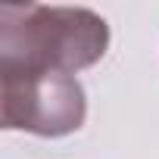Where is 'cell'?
I'll list each match as a JSON object with an SVG mask.
<instances>
[{
    "mask_svg": "<svg viewBox=\"0 0 159 159\" xmlns=\"http://www.w3.org/2000/svg\"><path fill=\"white\" fill-rule=\"evenodd\" d=\"M109 25L88 7H3L0 75H75L103 59Z\"/></svg>",
    "mask_w": 159,
    "mask_h": 159,
    "instance_id": "6da1fadb",
    "label": "cell"
},
{
    "mask_svg": "<svg viewBox=\"0 0 159 159\" xmlns=\"http://www.w3.org/2000/svg\"><path fill=\"white\" fill-rule=\"evenodd\" d=\"M88 100L75 75H0V125L38 137H66L84 125Z\"/></svg>",
    "mask_w": 159,
    "mask_h": 159,
    "instance_id": "7a4b0ae2",
    "label": "cell"
}]
</instances>
